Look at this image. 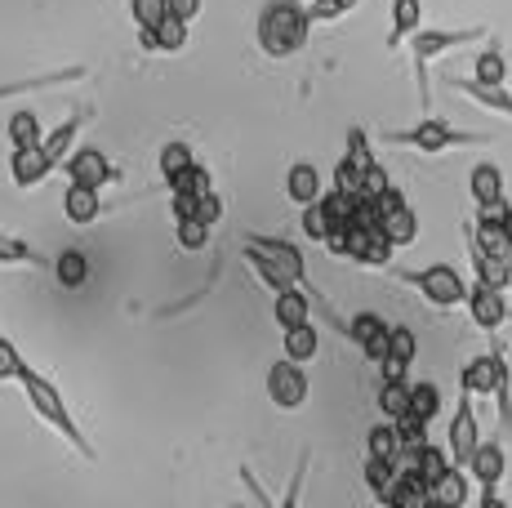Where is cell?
<instances>
[{
  "label": "cell",
  "mask_w": 512,
  "mask_h": 508,
  "mask_svg": "<svg viewBox=\"0 0 512 508\" xmlns=\"http://www.w3.org/2000/svg\"><path fill=\"white\" fill-rule=\"evenodd\" d=\"M63 214H67V223H94L98 214H103V201H98V188L94 183H76V179H67V192H63Z\"/></svg>",
  "instance_id": "18"
},
{
  "label": "cell",
  "mask_w": 512,
  "mask_h": 508,
  "mask_svg": "<svg viewBox=\"0 0 512 508\" xmlns=\"http://www.w3.org/2000/svg\"><path fill=\"white\" fill-rule=\"evenodd\" d=\"M272 312H277V326H281V330L299 326V321H312L308 286H285L281 295H272Z\"/></svg>",
  "instance_id": "22"
},
{
  "label": "cell",
  "mask_w": 512,
  "mask_h": 508,
  "mask_svg": "<svg viewBox=\"0 0 512 508\" xmlns=\"http://www.w3.org/2000/svg\"><path fill=\"white\" fill-rule=\"evenodd\" d=\"M388 344H392V326H383V330H374L366 344H361V353H366V361H374V366H379V361L388 357Z\"/></svg>",
  "instance_id": "48"
},
{
  "label": "cell",
  "mask_w": 512,
  "mask_h": 508,
  "mask_svg": "<svg viewBox=\"0 0 512 508\" xmlns=\"http://www.w3.org/2000/svg\"><path fill=\"white\" fill-rule=\"evenodd\" d=\"M366 451H370L374 459H397V464H401V451H406V442H401L397 419H383V424H374V428H370Z\"/></svg>",
  "instance_id": "27"
},
{
  "label": "cell",
  "mask_w": 512,
  "mask_h": 508,
  "mask_svg": "<svg viewBox=\"0 0 512 508\" xmlns=\"http://www.w3.org/2000/svg\"><path fill=\"white\" fill-rule=\"evenodd\" d=\"M423 23V0H392V23H388V41L383 50H401Z\"/></svg>",
  "instance_id": "20"
},
{
  "label": "cell",
  "mask_w": 512,
  "mask_h": 508,
  "mask_svg": "<svg viewBox=\"0 0 512 508\" xmlns=\"http://www.w3.org/2000/svg\"><path fill=\"white\" fill-rule=\"evenodd\" d=\"M379 228H383V237H388L397 250H406V246H415V241H419V219H415V210H410L406 201H401L397 210L383 214Z\"/></svg>",
  "instance_id": "24"
},
{
  "label": "cell",
  "mask_w": 512,
  "mask_h": 508,
  "mask_svg": "<svg viewBox=\"0 0 512 508\" xmlns=\"http://www.w3.org/2000/svg\"><path fill=\"white\" fill-rule=\"evenodd\" d=\"M481 446V424H477V410H472V393L459 388V402H455V415H450V433H446V451L459 468H468L472 451Z\"/></svg>",
  "instance_id": "6"
},
{
  "label": "cell",
  "mask_w": 512,
  "mask_h": 508,
  "mask_svg": "<svg viewBox=\"0 0 512 508\" xmlns=\"http://www.w3.org/2000/svg\"><path fill=\"white\" fill-rule=\"evenodd\" d=\"M397 473H401V464L397 459H366V486H370V495L374 500H388V491H392V482H397Z\"/></svg>",
  "instance_id": "33"
},
{
  "label": "cell",
  "mask_w": 512,
  "mask_h": 508,
  "mask_svg": "<svg viewBox=\"0 0 512 508\" xmlns=\"http://www.w3.org/2000/svg\"><path fill=\"white\" fill-rule=\"evenodd\" d=\"M392 241L383 237V228H370V223H348V259L361 263V268H388L392 259Z\"/></svg>",
  "instance_id": "10"
},
{
  "label": "cell",
  "mask_w": 512,
  "mask_h": 508,
  "mask_svg": "<svg viewBox=\"0 0 512 508\" xmlns=\"http://www.w3.org/2000/svg\"><path fill=\"white\" fill-rule=\"evenodd\" d=\"M54 170H58V161L45 152V143H36V148H14V156H9V174H14L18 188H36V183H45Z\"/></svg>",
  "instance_id": "13"
},
{
  "label": "cell",
  "mask_w": 512,
  "mask_h": 508,
  "mask_svg": "<svg viewBox=\"0 0 512 508\" xmlns=\"http://www.w3.org/2000/svg\"><path fill=\"white\" fill-rule=\"evenodd\" d=\"M299 228L308 241H317V246H326V237L339 223H334V214L326 210V201H312V205H299Z\"/></svg>",
  "instance_id": "28"
},
{
  "label": "cell",
  "mask_w": 512,
  "mask_h": 508,
  "mask_svg": "<svg viewBox=\"0 0 512 508\" xmlns=\"http://www.w3.org/2000/svg\"><path fill=\"white\" fill-rule=\"evenodd\" d=\"M0 263H32V268H41V250L27 246V241L18 237H0Z\"/></svg>",
  "instance_id": "40"
},
{
  "label": "cell",
  "mask_w": 512,
  "mask_h": 508,
  "mask_svg": "<svg viewBox=\"0 0 512 508\" xmlns=\"http://www.w3.org/2000/svg\"><path fill=\"white\" fill-rule=\"evenodd\" d=\"M468 473L481 482V491H499V482L508 473V451L499 442H481L468 459Z\"/></svg>",
  "instance_id": "15"
},
{
  "label": "cell",
  "mask_w": 512,
  "mask_h": 508,
  "mask_svg": "<svg viewBox=\"0 0 512 508\" xmlns=\"http://www.w3.org/2000/svg\"><path fill=\"white\" fill-rule=\"evenodd\" d=\"M90 67L76 63V67H63V72H45V76H27V81H0V103L5 99H23V94H36V90H54V85H67V81H85Z\"/></svg>",
  "instance_id": "16"
},
{
  "label": "cell",
  "mask_w": 512,
  "mask_h": 508,
  "mask_svg": "<svg viewBox=\"0 0 512 508\" xmlns=\"http://www.w3.org/2000/svg\"><path fill=\"white\" fill-rule=\"evenodd\" d=\"M192 161H196V156H192L187 143H165V148H161V174H165V183H170L174 174H183Z\"/></svg>",
  "instance_id": "41"
},
{
  "label": "cell",
  "mask_w": 512,
  "mask_h": 508,
  "mask_svg": "<svg viewBox=\"0 0 512 508\" xmlns=\"http://www.w3.org/2000/svg\"><path fill=\"white\" fill-rule=\"evenodd\" d=\"M165 14H170V0H130V18H134V27H139V32L156 27Z\"/></svg>",
  "instance_id": "39"
},
{
  "label": "cell",
  "mask_w": 512,
  "mask_h": 508,
  "mask_svg": "<svg viewBox=\"0 0 512 508\" xmlns=\"http://www.w3.org/2000/svg\"><path fill=\"white\" fill-rule=\"evenodd\" d=\"M406 286H415L432 308H459L468 304V281L459 277L455 263H428V268H410V272H397Z\"/></svg>",
  "instance_id": "5"
},
{
  "label": "cell",
  "mask_w": 512,
  "mask_h": 508,
  "mask_svg": "<svg viewBox=\"0 0 512 508\" xmlns=\"http://www.w3.org/2000/svg\"><path fill=\"white\" fill-rule=\"evenodd\" d=\"M196 214H201L205 223H219L223 219V201H219V192H201V197H196Z\"/></svg>",
  "instance_id": "50"
},
{
  "label": "cell",
  "mask_w": 512,
  "mask_h": 508,
  "mask_svg": "<svg viewBox=\"0 0 512 508\" xmlns=\"http://www.w3.org/2000/svg\"><path fill=\"white\" fill-rule=\"evenodd\" d=\"M383 143H397V148H415L423 156H441L450 148H472V143H490V134H477V130H455L450 121L441 116H423L419 125L410 130H388Z\"/></svg>",
  "instance_id": "4"
},
{
  "label": "cell",
  "mask_w": 512,
  "mask_h": 508,
  "mask_svg": "<svg viewBox=\"0 0 512 508\" xmlns=\"http://www.w3.org/2000/svg\"><path fill=\"white\" fill-rule=\"evenodd\" d=\"M468 188H472L477 210H499V205H504V170H499V165H490V161L472 165Z\"/></svg>",
  "instance_id": "17"
},
{
  "label": "cell",
  "mask_w": 512,
  "mask_h": 508,
  "mask_svg": "<svg viewBox=\"0 0 512 508\" xmlns=\"http://www.w3.org/2000/svg\"><path fill=\"white\" fill-rule=\"evenodd\" d=\"M392 188V179H388V170L383 165H370L366 170V179H361V197H383V192Z\"/></svg>",
  "instance_id": "49"
},
{
  "label": "cell",
  "mask_w": 512,
  "mask_h": 508,
  "mask_svg": "<svg viewBox=\"0 0 512 508\" xmlns=\"http://www.w3.org/2000/svg\"><path fill=\"white\" fill-rule=\"evenodd\" d=\"M285 197H290L294 205H312L326 197V188H321V170L308 161L290 165V174H285Z\"/></svg>",
  "instance_id": "21"
},
{
  "label": "cell",
  "mask_w": 512,
  "mask_h": 508,
  "mask_svg": "<svg viewBox=\"0 0 512 508\" xmlns=\"http://www.w3.org/2000/svg\"><path fill=\"white\" fill-rule=\"evenodd\" d=\"M321 353V330L312 326V321H299V326L285 330V357L294 361H312Z\"/></svg>",
  "instance_id": "30"
},
{
  "label": "cell",
  "mask_w": 512,
  "mask_h": 508,
  "mask_svg": "<svg viewBox=\"0 0 512 508\" xmlns=\"http://www.w3.org/2000/svg\"><path fill=\"white\" fill-rule=\"evenodd\" d=\"M201 5H205V0H170V14H179V18L192 23V18L201 14Z\"/></svg>",
  "instance_id": "52"
},
{
  "label": "cell",
  "mask_w": 512,
  "mask_h": 508,
  "mask_svg": "<svg viewBox=\"0 0 512 508\" xmlns=\"http://www.w3.org/2000/svg\"><path fill=\"white\" fill-rule=\"evenodd\" d=\"M432 504H441V508L468 504V477H464V468H459V464H450L446 473L432 482Z\"/></svg>",
  "instance_id": "26"
},
{
  "label": "cell",
  "mask_w": 512,
  "mask_h": 508,
  "mask_svg": "<svg viewBox=\"0 0 512 508\" xmlns=\"http://www.w3.org/2000/svg\"><path fill=\"white\" fill-rule=\"evenodd\" d=\"M245 246H259L263 254H268V263L281 272L290 286H308V263H303V250L294 246V241L285 237H263V232H250L245 237Z\"/></svg>",
  "instance_id": "9"
},
{
  "label": "cell",
  "mask_w": 512,
  "mask_h": 508,
  "mask_svg": "<svg viewBox=\"0 0 512 508\" xmlns=\"http://www.w3.org/2000/svg\"><path fill=\"white\" fill-rule=\"evenodd\" d=\"M361 179H366V170H361L352 156H339V165H334V188L357 192V197H361Z\"/></svg>",
  "instance_id": "43"
},
{
  "label": "cell",
  "mask_w": 512,
  "mask_h": 508,
  "mask_svg": "<svg viewBox=\"0 0 512 508\" xmlns=\"http://www.w3.org/2000/svg\"><path fill=\"white\" fill-rule=\"evenodd\" d=\"M383 504H392V508H423V504H432V486L423 482L415 468H401Z\"/></svg>",
  "instance_id": "23"
},
{
  "label": "cell",
  "mask_w": 512,
  "mask_h": 508,
  "mask_svg": "<svg viewBox=\"0 0 512 508\" xmlns=\"http://www.w3.org/2000/svg\"><path fill=\"white\" fill-rule=\"evenodd\" d=\"M379 370H383V379H406V361H397V357H383Z\"/></svg>",
  "instance_id": "53"
},
{
  "label": "cell",
  "mask_w": 512,
  "mask_h": 508,
  "mask_svg": "<svg viewBox=\"0 0 512 508\" xmlns=\"http://www.w3.org/2000/svg\"><path fill=\"white\" fill-rule=\"evenodd\" d=\"M450 464H455V459H450V451H446V446H432V442H428V446H419V455H410V459H406V464H401V468H415V473L423 477V482L432 486V482H437L441 473H446Z\"/></svg>",
  "instance_id": "29"
},
{
  "label": "cell",
  "mask_w": 512,
  "mask_h": 508,
  "mask_svg": "<svg viewBox=\"0 0 512 508\" xmlns=\"http://www.w3.org/2000/svg\"><path fill=\"white\" fill-rule=\"evenodd\" d=\"M183 45H187V18H179V14H165L161 23L143 32L147 54H179Z\"/></svg>",
  "instance_id": "19"
},
{
  "label": "cell",
  "mask_w": 512,
  "mask_h": 508,
  "mask_svg": "<svg viewBox=\"0 0 512 508\" xmlns=\"http://www.w3.org/2000/svg\"><path fill=\"white\" fill-rule=\"evenodd\" d=\"M468 317L477 330H486V335H495L504 321H512L508 312V299H504V286H490V281H472L468 286Z\"/></svg>",
  "instance_id": "8"
},
{
  "label": "cell",
  "mask_w": 512,
  "mask_h": 508,
  "mask_svg": "<svg viewBox=\"0 0 512 508\" xmlns=\"http://www.w3.org/2000/svg\"><path fill=\"white\" fill-rule=\"evenodd\" d=\"M63 165H67V179H76V183H94V188H107V183L116 179V165L107 161V152H98L94 143H90V148H76Z\"/></svg>",
  "instance_id": "14"
},
{
  "label": "cell",
  "mask_w": 512,
  "mask_h": 508,
  "mask_svg": "<svg viewBox=\"0 0 512 508\" xmlns=\"http://www.w3.org/2000/svg\"><path fill=\"white\" fill-rule=\"evenodd\" d=\"M450 90L464 94V99H472L477 107H486V112H499L512 121V90L508 85H490V81H477V76H446Z\"/></svg>",
  "instance_id": "12"
},
{
  "label": "cell",
  "mask_w": 512,
  "mask_h": 508,
  "mask_svg": "<svg viewBox=\"0 0 512 508\" xmlns=\"http://www.w3.org/2000/svg\"><path fill=\"white\" fill-rule=\"evenodd\" d=\"M415 353H419V339H415V330L410 326H392V344H388V357H397V361H415Z\"/></svg>",
  "instance_id": "44"
},
{
  "label": "cell",
  "mask_w": 512,
  "mask_h": 508,
  "mask_svg": "<svg viewBox=\"0 0 512 508\" xmlns=\"http://www.w3.org/2000/svg\"><path fill=\"white\" fill-rule=\"evenodd\" d=\"M268 397L277 402V410H299L303 402H308V370H303V361H294V357L272 361Z\"/></svg>",
  "instance_id": "7"
},
{
  "label": "cell",
  "mask_w": 512,
  "mask_h": 508,
  "mask_svg": "<svg viewBox=\"0 0 512 508\" xmlns=\"http://www.w3.org/2000/svg\"><path fill=\"white\" fill-rule=\"evenodd\" d=\"M504 370H508L504 348H490V353L472 357L468 366H464V375H459V388H464V393H472V397H495V388H499V379H504Z\"/></svg>",
  "instance_id": "11"
},
{
  "label": "cell",
  "mask_w": 512,
  "mask_h": 508,
  "mask_svg": "<svg viewBox=\"0 0 512 508\" xmlns=\"http://www.w3.org/2000/svg\"><path fill=\"white\" fill-rule=\"evenodd\" d=\"M54 277H58V286L81 290L85 281H90V259H85L81 250H63V254L54 259Z\"/></svg>",
  "instance_id": "31"
},
{
  "label": "cell",
  "mask_w": 512,
  "mask_h": 508,
  "mask_svg": "<svg viewBox=\"0 0 512 508\" xmlns=\"http://www.w3.org/2000/svg\"><path fill=\"white\" fill-rule=\"evenodd\" d=\"M303 473H308V451H303L299 455V468H294V482H290V491H285V508H290V504H299V486H303Z\"/></svg>",
  "instance_id": "51"
},
{
  "label": "cell",
  "mask_w": 512,
  "mask_h": 508,
  "mask_svg": "<svg viewBox=\"0 0 512 508\" xmlns=\"http://www.w3.org/2000/svg\"><path fill=\"white\" fill-rule=\"evenodd\" d=\"M486 27H419L415 36H410V63H415V85H419V112L428 116L432 107V85H428V63L450 50H459V45H477L486 41Z\"/></svg>",
  "instance_id": "3"
},
{
  "label": "cell",
  "mask_w": 512,
  "mask_h": 508,
  "mask_svg": "<svg viewBox=\"0 0 512 508\" xmlns=\"http://www.w3.org/2000/svg\"><path fill=\"white\" fill-rule=\"evenodd\" d=\"M472 76H477V81H490V85H508V58H504V50H499V45L481 50Z\"/></svg>",
  "instance_id": "36"
},
{
  "label": "cell",
  "mask_w": 512,
  "mask_h": 508,
  "mask_svg": "<svg viewBox=\"0 0 512 508\" xmlns=\"http://www.w3.org/2000/svg\"><path fill=\"white\" fill-rule=\"evenodd\" d=\"M14 384H18V388H23V393H27V406H32L36 415H41L45 424L54 428V433L63 437V442L72 446L76 455L94 459V446L85 442L81 424H76V419H72V410H67V402H63V393H58V388L49 384V379L41 375V370H32V366H27V361H23V370H18V379H14Z\"/></svg>",
  "instance_id": "1"
},
{
  "label": "cell",
  "mask_w": 512,
  "mask_h": 508,
  "mask_svg": "<svg viewBox=\"0 0 512 508\" xmlns=\"http://www.w3.org/2000/svg\"><path fill=\"white\" fill-rule=\"evenodd\" d=\"M9 143H14V148H36V143H45V134H41V121H36V112L18 107V112L9 116Z\"/></svg>",
  "instance_id": "34"
},
{
  "label": "cell",
  "mask_w": 512,
  "mask_h": 508,
  "mask_svg": "<svg viewBox=\"0 0 512 508\" xmlns=\"http://www.w3.org/2000/svg\"><path fill=\"white\" fill-rule=\"evenodd\" d=\"M383 326H388V321H383V317H379V312H357V317H352V321H348V330H343V335H348V339H352V344H357V348H361V344H366V339L374 335V330H383Z\"/></svg>",
  "instance_id": "42"
},
{
  "label": "cell",
  "mask_w": 512,
  "mask_h": 508,
  "mask_svg": "<svg viewBox=\"0 0 512 508\" xmlns=\"http://www.w3.org/2000/svg\"><path fill=\"white\" fill-rule=\"evenodd\" d=\"M499 219H504V232H508V241H512V205H504V210H499Z\"/></svg>",
  "instance_id": "54"
},
{
  "label": "cell",
  "mask_w": 512,
  "mask_h": 508,
  "mask_svg": "<svg viewBox=\"0 0 512 508\" xmlns=\"http://www.w3.org/2000/svg\"><path fill=\"white\" fill-rule=\"evenodd\" d=\"M210 232H214V223H205L201 214L174 219V241H179V250H187V254H196V250L210 246Z\"/></svg>",
  "instance_id": "32"
},
{
  "label": "cell",
  "mask_w": 512,
  "mask_h": 508,
  "mask_svg": "<svg viewBox=\"0 0 512 508\" xmlns=\"http://www.w3.org/2000/svg\"><path fill=\"white\" fill-rule=\"evenodd\" d=\"M379 410L383 419H401L410 410V384L406 379H383L379 384Z\"/></svg>",
  "instance_id": "35"
},
{
  "label": "cell",
  "mask_w": 512,
  "mask_h": 508,
  "mask_svg": "<svg viewBox=\"0 0 512 508\" xmlns=\"http://www.w3.org/2000/svg\"><path fill=\"white\" fill-rule=\"evenodd\" d=\"M214 188V179H210V170H205L201 161H192L183 174H174L170 179V192H192V197H201V192H210Z\"/></svg>",
  "instance_id": "37"
},
{
  "label": "cell",
  "mask_w": 512,
  "mask_h": 508,
  "mask_svg": "<svg viewBox=\"0 0 512 508\" xmlns=\"http://www.w3.org/2000/svg\"><path fill=\"white\" fill-rule=\"evenodd\" d=\"M348 156L361 165V170H370V165H379V161H374V152H370V134L361 130V125H357V130H348Z\"/></svg>",
  "instance_id": "46"
},
{
  "label": "cell",
  "mask_w": 512,
  "mask_h": 508,
  "mask_svg": "<svg viewBox=\"0 0 512 508\" xmlns=\"http://www.w3.org/2000/svg\"><path fill=\"white\" fill-rule=\"evenodd\" d=\"M308 5H312V0H308Z\"/></svg>",
  "instance_id": "55"
},
{
  "label": "cell",
  "mask_w": 512,
  "mask_h": 508,
  "mask_svg": "<svg viewBox=\"0 0 512 508\" xmlns=\"http://www.w3.org/2000/svg\"><path fill=\"white\" fill-rule=\"evenodd\" d=\"M410 410L432 424V419L441 415V388L437 384H410Z\"/></svg>",
  "instance_id": "38"
},
{
  "label": "cell",
  "mask_w": 512,
  "mask_h": 508,
  "mask_svg": "<svg viewBox=\"0 0 512 508\" xmlns=\"http://www.w3.org/2000/svg\"><path fill=\"white\" fill-rule=\"evenodd\" d=\"M348 9H357V0H312L308 14H312V23H334V18H343Z\"/></svg>",
  "instance_id": "45"
},
{
  "label": "cell",
  "mask_w": 512,
  "mask_h": 508,
  "mask_svg": "<svg viewBox=\"0 0 512 508\" xmlns=\"http://www.w3.org/2000/svg\"><path fill=\"white\" fill-rule=\"evenodd\" d=\"M312 14L303 0H268L259 14V45L268 58H290L308 45Z\"/></svg>",
  "instance_id": "2"
},
{
  "label": "cell",
  "mask_w": 512,
  "mask_h": 508,
  "mask_svg": "<svg viewBox=\"0 0 512 508\" xmlns=\"http://www.w3.org/2000/svg\"><path fill=\"white\" fill-rule=\"evenodd\" d=\"M18 370H23V357H18L14 339L0 335V379H18Z\"/></svg>",
  "instance_id": "47"
},
{
  "label": "cell",
  "mask_w": 512,
  "mask_h": 508,
  "mask_svg": "<svg viewBox=\"0 0 512 508\" xmlns=\"http://www.w3.org/2000/svg\"><path fill=\"white\" fill-rule=\"evenodd\" d=\"M85 121H90V107H76V112L67 116V121L58 125V130H54V134H49V139H45V152L54 156L58 165H63L67 156H72V143H76V134H81V125H85Z\"/></svg>",
  "instance_id": "25"
}]
</instances>
